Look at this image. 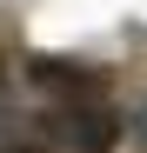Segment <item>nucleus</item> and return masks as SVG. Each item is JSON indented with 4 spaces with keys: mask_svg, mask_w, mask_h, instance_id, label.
Instances as JSON below:
<instances>
[{
    "mask_svg": "<svg viewBox=\"0 0 147 153\" xmlns=\"http://www.w3.org/2000/svg\"><path fill=\"white\" fill-rule=\"evenodd\" d=\"M7 153H47V146H7Z\"/></svg>",
    "mask_w": 147,
    "mask_h": 153,
    "instance_id": "nucleus-5",
    "label": "nucleus"
},
{
    "mask_svg": "<svg viewBox=\"0 0 147 153\" xmlns=\"http://www.w3.org/2000/svg\"><path fill=\"white\" fill-rule=\"evenodd\" d=\"M47 126L67 153H114V140H120V120L107 107H54Z\"/></svg>",
    "mask_w": 147,
    "mask_h": 153,
    "instance_id": "nucleus-1",
    "label": "nucleus"
},
{
    "mask_svg": "<svg viewBox=\"0 0 147 153\" xmlns=\"http://www.w3.org/2000/svg\"><path fill=\"white\" fill-rule=\"evenodd\" d=\"M34 80L40 87H94L87 67H67V60H34Z\"/></svg>",
    "mask_w": 147,
    "mask_h": 153,
    "instance_id": "nucleus-2",
    "label": "nucleus"
},
{
    "mask_svg": "<svg viewBox=\"0 0 147 153\" xmlns=\"http://www.w3.org/2000/svg\"><path fill=\"white\" fill-rule=\"evenodd\" d=\"M134 133H140V146H147V107H140V113H134Z\"/></svg>",
    "mask_w": 147,
    "mask_h": 153,
    "instance_id": "nucleus-3",
    "label": "nucleus"
},
{
    "mask_svg": "<svg viewBox=\"0 0 147 153\" xmlns=\"http://www.w3.org/2000/svg\"><path fill=\"white\" fill-rule=\"evenodd\" d=\"M0 113H7V60H0Z\"/></svg>",
    "mask_w": 147,
    "mask_h": 153,
    "instance_id": "nucleus-4",
    "label": "nucleus"
}]
</instances>
